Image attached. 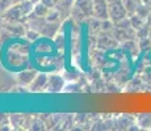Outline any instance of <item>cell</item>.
Returning a JSON list of instances; mask_svg holds the SVG:
<instances>
[{
  "mask_svg": "<svg viewBox=\"0 0 151 131\" xmlns=\"http://www.w3.org/2000/svg\"><path fill=\"white\" fill-rule=\"evenodd\" d=\"M33 8L34 3L32 0L17 3L3 14H0V19L3 20V22H27L29 14L33 12Z\"/></svg>",
  "mask_w": 151,
  "mask_h": 131,
  "instance_id": "6da1fadb",
  "label": "cell"
},
{
  "mask_svg": "<svg viewBox=\"0 0 151 131\" xmlns=\"http://www.w3.org/2000/svg\"><path fill=\"white\" fill-rule=\"evenodd\" d=\"M93 17V0H75L71 11V19L76 22L88 21Z\"/></svg>",
  "mask_w": 151,
  "mask_h": 131,
  "instance_id": "7a4b0ae2",
  "label": "cell"
},
{
  "mask_svg": "<svg viewBox=\"0 0 151 131\" xmlns=\"http://www.w3.org/2000/svg\"><path fill=\"white\" fill-rule=\"evenodd\" d=\"M108 4H109V20L113 24L124 21V20L129 16L122 0H116V1L108 3Z\"/></svg>",
  "mask_w": 151,
  "mask_h": 131,
  "instance_id": "3957f363",
  "label": "cell"
},
{
  "mask_svg": "<svg viewBox=\"0 0 151 131\" xmlns=\"http://www.w3.org/2000/svg\"><path fill=\"white\" fill-rule=\"evenodd\" d=\"M3 30H5L11 37H25L28 26L25 22H3Z\"/></svg>",
  "mask_w": 151,
  "mask_h": 131,
  "instance_id": "277c9868",
  "label": "cell"
},
{
  "mask_svg": "<svg viewBox=\"0 0 151 131\" xmlns=\"http://www.w3.org/2000/svg\"><path fill=\"white\" fill-rule=\"evenodd\" d=\"M66 85H67V84H66V80L62 75H58V74L49 75V84H47V88H46V92L47 93H59L65 89Z\"/></svg>",
  "mask_w": 151,
  "mask_h": 131,
  "instance_id": "5b68a950",
  "label": "cell"
},
{
  "mask_svg": "<svg viewBox=\"0 0 151 131\" xmlns=\"http://www.w3.org/2000/svg\"><path fill=\"white\" fill-rule=\"evenodd\" d=\"M93 17L100 21L109 20V4L106 0H93Z\"/></svg>",
  "mask_w": 151,
  "mask_h": 131,
  "instance_id": "8992f818",
  "label": "cell"
},
{
  "mask_svg": "<svg viewBox=\"0 0 151 131\" xmlns=\"http://www.w3.org/2000/svg\"><path fill=\"white\" fill-rule=\"evenodd\" d=\"M49 84V75L47 74H37L32 84L28 87L29 92L32 93H40V92H46Z\"/></svg>",
  "mask_w": 151,
  "mask_h": 131,
  "instance_id": "52a82bcc",
  "label": "cell"
},
{
  "mask_svg": "<svg viewBox=\"0 0 151 131\" xmlns=\"http://www.w3.org/2000/svg\"><path fill=\"white\" fill-rule=\"evenodd\" d=\"M74 3L75 0H59L58 1L55 9L59 12L62 22L66 21L68 17H71V11H72V7H74Z\"/></svg>",
  "mask_w": 151,
  "mask_h": 131,
  "instance_id": "ba28073f",
  "label": "cell"
},
{
  "mask_svg": "<svg viewBox=\"0 0 151 131\" xmlns=\"http://www.w3.org/2000/svg\"><path fill=\"white\" fill-rule=\"evenodd\" d=\"M37 74H38V72H37L36 69H25V71L19 72L16 76L17 84H19L20 87L28 88V87L32 84V81L34 80V77L37 76Z\"/></svg>",
  "mask_w": 151,
  "mask_h": 131,
  "instance_id": "9c48e42d",
  "label": "cell"
},
{
  "mask_svg": "<svg viewBox=\"0 0 151 131\" xmlns=\"http://www.w3.org/2000/svg\"><path fill=\"white\" fill-rule=\"evenodd\" d=\"M62 22L60 21H46L41 30V36L47 37V38H54L60 30Z\"/></svg>",
  "mask_w": 151,
  "mask_h": 131,
  "instance_id": "30bf717a",
  "label": "cell"
},
{
  "mask_svg": "<svg viewBox=\"0 0 151 131\" xmlns=\"http://www.w3.org/2000/svg\"><path fill=\"white\" fill-rule=\"evenodd\" d=\"M25 24H27L28 28L34 29V30H38L40 33H41L43 25L46 24V17H40V16H36V14L30 13Z\"/></svg>",
  "mask_w": 151,
  "mask_h": 131,
  "instance_id": "8fae6325",
  "label": "cell"
},
{
  "mask_svg": "<svg viewBox=\"0 0 151 131\" xmlns=\"http://www.w3.org/2000/svg\"><path fill=\"white\" fill-rule=\"evenodd\" d=\"M122 3L125 5V8H126L127 14H129V16L134 14L138 11V8L142 5L141 0H122Z\"/></svg>",
  "mask_w": 151,
  "mask_h": 131,
  "instance_id": "7c38bea8",
  "label": "cell"
},
{
  "mask_svg": "<svg viewBox=\"0 0 151 131\" xmlns=\"http://www.w3.org/2000/svg\"><path fill=\"white\" fill-rule=\"evenodd\" d=\"M49 11H50V8L46 7L42 1H40V3H36V4H34L33 12L32 13L36 14V16H40V17H46V14L49 13Z\"/></svg>",
  "mask_w": 151,
  "mask_h": 131,
  "instance_id": "4fadbf2b",
  "label": "cell"
},
{
  "mask_svg": "<svg viewBox=\"0 0 151 131\" xmlns=\"http://www.w3.org/2000/svg\"><path fill=\"white\" fill-rule=\"evenodd\" d=\"M138 126L142 129H151V114H141L138 117Z\"/></svg>",
  "mask_w": 151,
  "mask_h": 131,
  "instance_id": "5bb4252c",
  "label": "cell"
},
{
  "mask_svg": "<svg viewBox=\"0 0 151 131\" xmlns=\"http://www.w3.org/2000/svg\"><path fill=\"white\" fill-rule=\"evenodd\" d=\"M25 37H27L28 41H30V42H34V41H37L40 37H41V33H40L38 30H34V29L28 28L27 33H25Z\"/></svg>",
  "mask_w": 151,
  "mask_h": 131,
  "instance_id": "9a60e30c",
  "label": "cell"
},
{
  "mask_svg": "<svg viewBox=\"0 0 151 131\" xmlns=\"http://www.w3.org/2000/svg\"><path fill=\"white\" fill-rule=\"evenodd\" d=\"M54 41H55V46L58 47V50H63L66 46V39H65V36L60 33H58L57 36L54 37Z\"/></svg>",
  "mask_w": 151,
  "mask_h": 131,
  "instance_id": "2e32d148",
  "label": "cell"
},
{
  "mask_svg": "<svg viewBox=\"0 0 151 131\" xmlns=\"http://www.w3.org/2000/svg\"><path fill=\"white\" fill-rule=\"evenodd\" d=\"M14 4V0H0V14H3L7 9Z\"/></svg>",
  "mask_w": 151,
  "mask_h": 131,
  "instance_id": "e0dca14e",
  "label": "cell"
},
{
  "mask_svg": "<svg viewBox=\"0 0 151 131\" xmlns=\"http://www.w3.org/2000/svg\"><path fill=\"white\" fill-rule=\"evenodd\" d=\"M41 1L46 5V7H49L51 9V8L57 7V4H58V1H59V0H41Z\"/></svg>",
  "mask_w": 151,
  "mask_h": 131,
  "instance_id": "ac0fdd59",
  "label": "cell"
},
{
  "mask_svg": "<svg viewBox=\"0 0 151 131\" xmlns=\"http://www.w3.org/2000/svg\"><path fill=\"white\" fill-rule=\"evenodd\" d=\"M8 121H9V117H8L7 114H0V127Z\"/></svg>",
  "mask_w": 151,
  "mask_h": 131,
  "instance_id": "d6986e66",
  "label": "cell"
},
{
  "mask_svg": "<svg viewBox=\"0 0 151 131\" xmlns=\"http://www.w3.org/2000/svg\"><path fill=\"white\" fill-rule=\"evenodd\" d=\"M22 1H27V0H14V4H17V3H22Z\"/></svg>",
  "mask_w": 151,
  "mask_h": 131,
  "instance_id": "ffe728a7",
  "label": "cell"
},
{
  "mask_svg": "<svg viewBox=\"0 0 151 131\" xmlns=\"http://www.w3.org/2000/svg\"><path fill=\"white\" fill-rule=\"evenodd\" d=\"M32 1H33L34 4H36V3H40V1H41V0H32Z\"/></svg>",
  "mask_w": 151,
  "mask_h": 131,
  "instance_id": "44dd1931",
  "label": "cell"
}]
</instances>
